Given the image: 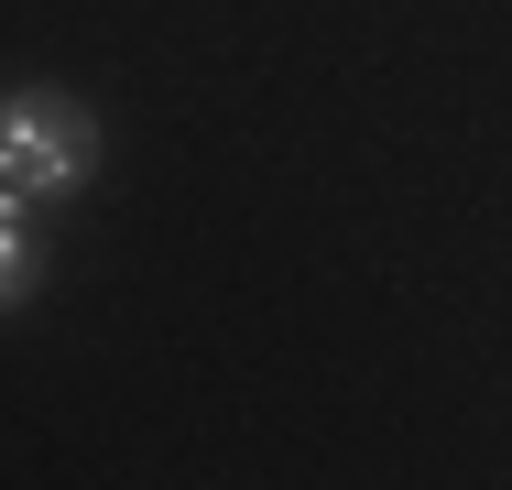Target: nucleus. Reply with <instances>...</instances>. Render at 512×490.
I'll use <instances>...</instances> for the list:
<instances>
[{"mask_svg":"<svg viewBox=\"0 0 512 490\" xmlns=\"http://www.w3.org/2000/svg\"><path fill=\"white\" fill-rule=\"evenodd\" d=\"M99 175V120L66 88H11L0 98V186L22 196H66Z\"/></svg>","mask_w":512,"mask_h":490,"instance_id":"1","label":"nucleus"},{"mask_svg":"<svg viewBox=\"0 0 512 490\" xmlns=\"http://www.w3.org/2000/svg\"><path fill=\"white\" fill-rule=\"evenodd\" d=\"M33 196L22 186H0V305H22V284H33Z\"/></svg>","mask_w":512,"mask_h":490,"instance_id":"2","label":"nucleus"}]
</instances>
